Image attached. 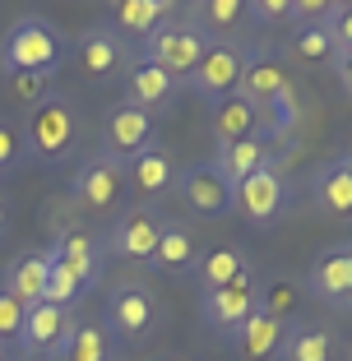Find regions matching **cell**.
<instances>
[{
  "mask_svg": "<svg viewBox=\"0 0 352 361\" xmlns=\"http://www.w3.org/2000/svg\"><path fill=\"white\" fill-rule=\"evenodd\" d=\"M126 102L139 106V111H149V116H158V111H167L171 102H176V93H181V79H171L162 65H153L144 51H130L126 61Z\"/></svg>",
  "mask_w": 352,
  "mask_h": 361,
  "instance_id": "30bf717a",
  "label": "cell"
},
{
  "mask_svg": "<svg viewBox=\"0 0 352 361\" xmlns=\"http://www.w3.org/2000/svg\"><path fill=\"white\" fill-rule=\"evenodd\" d=\"M107 14H111L107 28L116 32V37H126V42H139V47H144L167 19H176V5H171V0H116Z\"/></svg>",
  "mask_w": 352,
  "mask_h": 361,
  "instance_id": "ac0fdd59",
  "label": "cell"
},
{
  "mask_svg": "<svg viewBox=\"0 0 352 361\" xmlns=\"http://www.w3.org/2000/svg\"><path fill=\"white\" fill-rule=\"evenodd\" d=\"M65 361H116V348H111V334L97 324V319H75V334H70V348H65Z\"/></svg>",
  "mask_w": 352,
  "mask_h": 361,
  "instance_id": "f1b7e54d",
  "label": "cell"
},
{
  "mask_svg": "<svg viewBox=\"0 0 352 361\" xmlns=\"http://www.w3.org/2000/svg\"><path fill=\"white\" fill-rule=\"evenodd\" d=\"M171 185H176V162H171V153L162 144H153V149L135 153L126 162V190H135L139 200H158Z\"/></svg>",
  "mask_w": 352,
  "mask_h": 361,
  "instance_id": "ffe728a7",
  "label": "cell"
},
{
  "mask_svg": "<svg viewBox=\"0 0 352 361\" xmlns=\"http://www.w3.org/2000/svg\"><path fill=\"white\" fill-rule=\"evenodd\" d=\"M245 19L265 28H288L292 23V0H245Z\"/></svg>",
  "mask_w": 352,
  "mask_h": 361,
  "instance_id": "d6a6232c",
  "label": "cell"
},
{
  "mask_svg": "<svg viewBox=\"0 0 352 361\" xmlns=\"http://www.w3.org/2000/svg\"><path fill=\"white\" fill-rule=\"evenodd\" d=\"M79 297H84V287H79L75 278L65 274L61 264H51V269H47V292H42V301H47V306H61V310H70Z\"/></svg>",
  "mask_w": 352,
  "mask_h": 361,
  "instance_id": "1f68e13d",
  "label": "cell"
},
{
  "mask_svg": "<svg viewBox=\"0 0 352 361\" xmlns=\"http://www.w3.org/2000/svg\"><path fill=\"white\" fill-rule=\"evenodd\" d=\"M278 361H334V334L315 319H288Z\"/></svg>",
  "mask_w": 352,
  "mask_h": 361,
  "instance_id": "d4e9b609",
  "label": "cell"
},
{
  "mask_svg": "<svg viewBox=\"0 0 352 361\" xmlns=\"http://www.w3.org/2000/svg\"><path fill=\"white\" fill-rule=\"evenodd\" d=\"M260 135V111L245 97H223V102H214V139L218 144H236V139H250Z\"/></svg>",
  "mask_w": 352,
  "mask_h": 361,
  "instance_id": "4316f807",
  "label": "cell"
},
{
  "mask_svg": "<svg viewBox=\"0 0 352 361\" xmlns=\"http://www.w3.org/2000/svg\"><path fill=\"white\" fill-rule=\"evenodd\" d=\"M158 324V301L144 283L126 278L107 292V306H102V329L121 343H144Z\"/></svg>",
  "mask_w": 352,
  "mask_h": 361,
  "instance_id": "277c9868",
  "label": "cell"
},
{
  "mask_svg": "<svg viewBox=\"0 0 352 361\" xmlns=\"http://www.w3.org/2000/svg\"><path fill=\"white\" fill-rule=\"evenodd\" d=\"M310 195H315L320 218L348 223L352 218V153H334L329 162H320V171L310 180Z\"/></svg>",
  "mask_w": 352,
  "mask_h": 361,
  "instance_id": "9a60e30c",
  "label": "cell"
},
{
  "mask_svg": "<svg viewBox=\"0 0 352 361\" xmlns=\"http://www.w3.org/2000/svg\"><path fill=\"white\" fill-rule=\"evenodd\" d=\"M5 88H10L14 97H19V102H42L47 97V88H51V79L47 75H23V70H14V75H5Z\"/></svg>",
  "mask_w": 352,
  "mask_h": 361,
  "instance_id": "d590c367",
  "label": "cell"
},
{
  "mask_svg": "<svg viewBox=\"0 0 352 361\" xmlns=\"http://www.w3.org/2000/svg\"><path fill=\"white\" fill-rule=\"evenodd\" d=\"M0 232H5V204H0Z\"/></svg>",
  "mask_w": 352,
  "mask_h": 361,
  "instance_id": "60d3db41",
  "label": "cell"
},
{
  "mask_svg": "<svg viewBox=\"0 0 352 361\" xmlns=\"http://www.w3.org/2000/svg\"><path fill=\"white\" fill-rule=\"evenodd\" d=\"M209 42H214V37L200 28L195 14H176V19L162 23L149 42L139 47V51L149 56L153 65H162L171 79H181V88H186V79H190V70L200 65V56L209 51Z\"/></svg>",
  "mask_w": 352,
  "mask_h": 361,
  "instance_id": "3957f363",
  "label": "cell"
},
{
  "mask_svg": "<svg viewBox=\"0 0 352 361\" xmlns=\"http://www.w3.org/2000/svg\"><path fill=\"white\" fill-rule=\"evenodd\" d=\"M297 126H301V106H297V88L288 84V88H278V93L260 106V130L274 135V139H283V135H292Z\"/></svg>",
  "mask_w": 352,
  "mask_h": 361,
  "instance_id": "f546056e",
  "label": "cell"
},
{
  "mask_svg": "<svg viewBox=\"0 0 352 361\" xmlns=\"http://www.w3.org/2000/svg\"><path fill=\"white\" fill-rule=\"evenodd\" d=\"M130 51H135V47H130L126 37H116L107 23H93V28H84L75 42H70V56H75V65L84 70V79H116L121 70H126Z\"/></svg>",
  "mask_w": 352,
  "mask_h": 361,
  "instance_id": "8fae6325",
  "label": "cell"
},
{
  "mask_svg": "<svg viewBox=\"0 0 352 361\" xmlns=\"http://www.w3.org/2000/svg\"><path fill=\"white\" fill-rule=\"evenodd\" d=\"M288 56L301 61V65H329L334 56H339V47H334V37H329L324 23H292Z\"/></svg>",
  "mask_w": 352,
  "mask_h": 361,
  "instance_id": "83f0119b",
  "label": "cell"
},
{
  "mask_svg": "<svg viewBox=\"0 0 352 361\" xmlns=\"http://www.w3.org/2000/svg\"><path fill=\"white\" fill-rule=\"evenodd\" d=\"M283 209H288V180L278 167H260L255 176H245L232 190V213H241L255 227H269Z\"/></svg>",
  "mask_w": 352,
  "mask_h": 361,
  "instance_id": "7c38bea8",
  "label": "cell"
},
{
  "mask_svg": "<svg viewBox=\"0 0 352 361\" xmlns=\"http://www.w3.org/2000/svg\"><path fill=\"white\" fill-rule=\"evenodd\" d=\"M200 28L214 37V42H232L227 32L245 28V0H209V5H200Z\"/></svg>",
  "mask_w": 352,
  "mask_h": 361,
  "instance_id": "4dcf8cb0",
  "label": "cell"
},
{
  "mask_svg": "<svg viewBox=\"0 0 352 361\" xmlns=\"http://www.w3.org/2000/svg\"><path fill=\"white\" fill-rule=\"evenodd\" d=\"M278 144L283 139H274V135H250V139H236V144H218L214 149V162L209 167L218 171V176L227 180V185H241L245 176H255L260 167H278Z\"/></svg>",
  "mask_w": 352,
  "mask_h": 361,
  "instance_id": "4fadbf2b",
  "label": "cell"
},
{
  "mask_svg": "<svg viewBox=\"0 0 352 361\" xmlns=\"http://www.w3.org/2000/svg\"><path fill=\"white\" fill-rule=\"evenodd\" d=\"M241 65H245V47H236V42H209V51H204L200 65L190 70L186 88L214 106V102H223V97L236 93V84H241Z\"/></svg>",
  "mask_w": 352,
  "mask_h": 361,
  "instance_id": "8992f818",
  "label": "cell"
},
{
  "mask_svg": "<svg viewBox=\"0 0 352 361\" xmlns=\"http://www.w3.org/2000/svg\"><path fill=\"white\" fill-rule=\"evenodd\" d=\"M329 65H334V79H339V88L352 97V51H339Z\"/></svg>",
  "mask_w": 352,
  "mask_h": 361,
  "instance_id": "ab89813d",
  "label": "cell"
},
{
  "mask_svg": "<svg viewBox=\"0 0 352 361\" xmlns=\"http://www.w3.org/2000/svg\"><path fill=\"white\" fill-rule=\"evenodd\" d=\"M176 190H181L186 209H190L195 218H209V223H218V218H227V213H232V185H227V180L218 176L209 162L176 171Z\"/></svg>",
  "mask_w": 352,
  "mask_h": 361,
  "instance_id": "5bb4252c",
  "label": "cell"
},
{
  "mask_svg": "<svg viewBox=\"0 0 352 361\" xmlns=\"http://www.w3.org/2000/svg\"><path fill=\"white\" fill-rule=\"evenodd\" d=\"M306 287H310V297L329 301V306H352V241L320 250L306 274Z\"/></svg>",
  "mask_w": 352,
  "mask_h": 361,
  "instance_id": "2e32d148",
  "label": "cell"
},
{
  "mask_svg": "<svg viewBox=\"0 0 352 361\" xmlns=\"http://www.w3.org/2000/svg\"><path fill=\"white\" fill-rule=\"evenodd\" d=\"M158 232H162V218L153 204H135L107 227L102 236V250H111L116 259H130V264H149L153 259V245H158Z\"/></svg>",
  "mask_w": 352,
  "mask_h": 361,
  "instance_id": "ba28073f",
  "label": "cell"
},
{
  "mask_svg": "<svg viewBox=\"0 0 352 361\" xmlns=\"http://www.w3.org/2000/svg\"><path fill=\"white\" fill-rule=\"evenodd\" d=\"M158 274H190L200 264V245H195V232L186 223H171L162 218V232H158V245H153V259H149Z\"/></svg>",
  "mask_w": 352,
  "mask_h": 361,
  "instance_id": "7402d4cb",
  "label": "cell"
},
{
  "mask_svg": "<svg viewBox=\"0 0 352 361\" xmlns=\"http://www.w3.org/2000/svg\"><path fill=\"white\" fill-rule=\"evenodd\" d=\"M47 269H51V255H47V250H23V255L10 264V274H5V283H0V287H5L23 310H32V306H42Z\"/></svg>",
  "mask_w": 352,
  "mask_h": 361,
  "instance_id": "603a6c76",
  "label": "cell"
},
{
  "mask_svg": "<svg viewBox=\"0 0 352 361\" xmlns=\"http://www.w3.org/2000/svg\"><path fill=\"white\" fill-rule=\"evenodd\" d=\"M162 361H186V357H162Z\"/></svg>",
  "mask_w": 352,
  "mask_h": 361,
  "instance_id": "7bdbcfd3",
  "label": "cell"
},
{
  "mask_svg": "<svg viewBox=\"0 0 352 361\" xmlns=\"http://www.w3.org/2000/svg\"><path fill=\"white\" fill-rule=\"evenodd\" d=\"M47 255H51V264H61L65 274L75 278L84 292L97 283V278H102V245H97L88 232H61L51 241V250H47Z\"/></svg>",
  "mask_w": 352,
  "mask_h": 361,
  "instance_id": "d6986e66",
  "label": "cell"
},
{
  "mask_svg": "<svg viewBox=\"0 0 352 361\" xmlns=\"http://www.w3.org/2000/svg\"><path fill=\"white\" fill-rule=\"evenodd\" d=\"M292 79H288V65L278 61L274 51H245V65H241V84H236V97H245V102L255 106H265L269 97L278 93V88H288Z\"/></svg>",
  "mask_w": 352,
  "mask_h": 361,
  "instance_id": "44dd1931",
  "label": "cell"
},
{
  "mask_svg": "<svg viewBox=\"0 0 352 361\" xmlns=\"http://www.w3.org/2000/svg\"><path fill=\"white\" fill-rule=\"evenodd\" d=\"M329 0H292V23H324Z\"/></svg>",
  "mask_w": 352,
  "mask_h": 361,
  "instance_id": "f35d334b",
  "label": "cell"
},
{
  "mask_svg": "<svg viewBox=\"0 0 352 361\" xmlns=\"http://www.w3.org/2000/svg\"><path fill=\"white\" fill-rule=\"evenodd\" d=\"M70 334H75V310H61V306H32L23 315V334H19V348L23 357L32 361H65V348H70Z\"/></svg>",
  "mask_w": 352,
  "mask_h": 361,
  "instance_id": "9c48e42d",
  "label": "cell"
},
{
  "mask_svg": "<svg viewBox=\"0 0 352 361\" xmlns=\"http://www.w3.org/2000/svg\"><path fill=\"white\" fill-rule=\"evenodd\" d=\"M0 361H10V352H5V348H0Z\"/></svg>",
  "mask_w": 352,
  "mask_h": 361,
  "instance_id": "b9f144b4",
  "label": "cell"
},
{
  "mask_svg": "<svg viewBox=\"0 0 352 361\" xmlns=\"http://www.w3.org/2000/svg\"><path fill=\"white\" fill-rule=\"evenodd\" d=\"M70 61V37L56 23H47L42 14H23L5 28L0 37V75H47L51 79L61 65Z\"/></svg>",
  "mask_w": 352,
  "mask_h": 361,
  "instance_id": "6da1fadb",
  "label": "cell"
},
{
  "mask_svg": "<svg viewBox=\"0 0 352 361\" xmlns=\"http://www.w3.org/2000/svg\"><path fill=\"white\" fill-rule=\"evenodd\" d=\"M260 310H269V315H278V319H292V310H297V292H292L288 283L260 287Z\"/></svg>",
  "mask_w": 352,
  "mask_h": 361,
  "instance_id": "8d00e7d4",
  "label": "cell"
},
{
  "mask_svg": "<svg viewBox=\"0 0 352 361\" xmlns=\"http://www.w3.org/2000/svg\"><path fill=\"white\" fill-rule=\"evenodd\" d=\"M153 144H158V121H153L149 111H139V106H130V102H116L107 116H102V158L126 167L135 153L153 149Z\"/></svg>",
  "mask_w": 352,
  "mask_h": 361,
  "instance_id": "5b68a950",
  "label": "cell"
},
{
  "mask_svg": "<svg viewBox=\"0 0 352 361\" xmlns=\"http://www.w3.org/2000/svg\"><path fill=\"white\" fill-rule=\"evenodd\" d=\"M255 310H260V283H255V274L236 278V283H227V287H214V292H204V301H200L204 324H209L214 334H223V338H236V329H241Z\"/></svg>",
  "mask_w": 352,
  "mask_h": 361,
  "instance_id": "52a82bcc",
  "label": "cell"
},
{
  "mask_svg": "<svg viewBox=\"0 0 352 361\" xmlns=\"http://www.w3.org/2000/svg\"><path fill=\"white\" fill-rule=\"evenodd\" d=\"M23 315L28 310L19 306V301L0 287V348H10V343H19V334H23Z\"/></svg>",
  "mask_w": 352,
  "mask_h": 361,
  "instance_id": "e575fe53",
  "label": "cell"
},
{
  "mask_svg": "<svg viewBox=\"0 0 352 361\" xmlns=\"http://www.w3.org/2000/svg\"><path fill=\"white\" fill-rule=\"evenodd\" d=\"M324 28H329V37H334L339 51H352V0H329Z\"/></svg>",
  "mask_w": 352,
  "mask_h": 361,
  "instance_id": "836d02e7",
  "label": "cell"
},
{
  "mask_svg": "<svg viewBox=\"0 0 352 361\" xmlns=\"http://www.w3.org/2000/svg\"><path fill=\"white\" fill-rule=\"evenodd\" d=\"M250 274V255H245L241 245H214V250H204L200 255V264H195V278H200V287L204 292H214V287H227V283H236V278H245Z\"/></svg>",
  "mask_w": 352,
  "mask_h": 361,
  "instance_id": "484cf974",
  "label": "cell"
},
{
  "mask_svg": "<svg viewBox=\"0 0 352 361\" xmlns=\"http://www.w3.org/2000/svg\"><path fill=\"white\" fill-rule=\"evenodd\" d=\"M70 190H75V200L84 204V209H116V204L126 200V167L97 153L93 162H84V167L75 171Z\"/></svg>",
  "mask_w": 352,
  "mask_h": 361,
  "instance_id": "e0dca14e",
  "label": "cell"
},
{
  "mask_svg": "<svg viewBox=\"0 0 352 361\" xmlns=\"http://www.w3.org/2000/svg\"><path fill=\"white\" fill-rule=\"evenodd\" d=\"M283 329H288V319L269 315V310H255V315H250L241 329H236L232 343H236V352H241V361H278Z\"/></svg>",
  "mask_w": 352,
  "mask_h": 361,
  "instance_id": "cb8c5ba5",
  "label": "cell"
},
{
  "mask_svg": "<svg viewBox=\"0 0 352 361\" xmlns=\"http://www.w3.org/2000/svg\"><path fill=\"white\" fill-rule=\"evenodd\" d=\"M348 361H352V348H348Z\"/></svg>",
  "mask_w": 352,
  "mask_h": 361,
  "instance_id": "ee69618b",
  "label": "cell"
},
{
  "mask_svg": "<svg viewBox=\"0 0 352 361\" xmlns=\"http://www.w3.org/2000/svg\"><path fill=\"white\" fill-rule=\"evenodd\" d=\"M19 158H23V139H19V130H14L10 121H0V176L19 167Z\"/></svg>",
  "mask_w": 352,
  "mask_h": 361,
  "instance_id": "74e56055",
  "label": "cell"
},
{
  "mask_svg": "<svg viewBox=\"0 0 352 361\" xmlns=\"http://www.w3.org/2000/svg\"><path fill=\"white\" fill-rule=\"evenodd\" d=\"M23 158L32 162H61L79 144V106L65 93H47L23 121Z\"/></svg>",
  "mask_w": 352,
  "mask_h": 361,
  "instance_id": "7a4b0ae2",
  "label": "cell"
}]
</instances>
